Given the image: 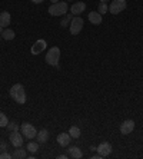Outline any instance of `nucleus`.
<instances>
[{"mask_svg": "<svg viewBox=\"0 0 143 159\" xmlns=\"http://www.w3.org/2000/svg\"><path fill=\"white\" fill-rule=\"evenodd\" d=\"M26 149L29 152H32V153H36V152L39 151V145H37L36 142H29L27 146H26Z\"/></svg>", "mask_w": 143, "mask_h": 159, "instance_id": "aec40b11", "label": "nucleus"}, {"mask_svg": "<svg viewBox=\"0 0 143 159\" xmlns=\"http://www.w3.org/2000/svg\"><path fill=\"white\" fill-rule=\"evenodd\" d=\"M20 130H22V135L27 139H32V138H36L37 136V130L32 123H23L20 126Z\"/></svg>", "mask_w": 143, "mask_h": 159, "instance_id": "20e7f679", "label": "nucleus"}, {"mask_svg": "<svg viewBox=\"0 0 143 159\" xmlns=\"http://www.w3.org/2000/svg\"><path fill=\"white\" fill-rule=\"evenodd\" d=\"M10 25V13L9 11H2L0 13V26L7 27Z\"/></svg>", "mask_w": 143, "mask_h": 159, "instance_id": "ddd939ff", "label": "nucleus"}, {"mask_svg": "<svg viewBox=\"0 0 143 159\" xmlns=\"http://www.w3.org/2000/svg\"><path fill=\"white\" fill-rule=\"evenodd\" d=\"M92 159H102V156H100L99 153H97V155H93V156H92Z\"/></svg>", "mask_w": 143, "mask_h": 159, "instance_id": "bb28decb", "label": "nucleus"}, {"mask_svg": "<svg viewBox=\"0 0 143 159\" xmlns=\"http://www.w3.org/2000/svg\"><path fill=\"white\" fill-rule=\"evenodd\" d=\"M66 11H67L66 2H57V3H53L49 7V15H51V16H62Z\"/></svg>", "mask_w": 143, "mask_h": 159, "instance_id": "7ed1b4c3", "label": "nucleus"}, {"mask_svg": "<svg viewBox=\"0 0 143 159\" xmlns=\"http://www.w3.org/2000/svg\"><path fill=\"white\" fill-rule=\"evenodd\" d=\"M23 135H22V132L19 133L17 130H13V132L10 133V143L15 146V148H20L23 145Z\"/></svg>", "mask_w": 143, "mask_h": 159, "instance_id": "0eeeda50", "label": "nucleus"}, {"mask_svg": "<svg viewBox=\"0 0 143 159\" xmlns=\"http://www.w3.org/2000/svg\"><path fill=\"white\" fill-rule=\"evenodd\" d=\"M97 10H99L100 15H105L106 11H109V6H107V3H102V2H100L99 9H97Z\"/></svg>", "mask_w": 143, "mask_h": 159, "instance_id": "4be33fe9", "label": "nucleus"}, {"mask_svg": "<svg viewBox=\"0 0 143 159\" xmlns=\"http://www.w3.org/2000/svg\"><path fill=\"white\" fill-rule=\"evenodd\" d=\"M67 152H69V156H70V158H74V159H80L82 156H83L82 151L77 148V146H70V148L67 149Z\"/></svg>", "mask_w": 143, "mask_h": 159, "instance_id": "2eb2a0df", "label": "nucleus"}, {"mask_svg": "<svg viewBox=\"0 0 143 159\" xmlns=\"http://www.w3.org/2000/svg\"><path fill=\"white\" fill-rule=\"evenodd\" d=\"M126 0H113L109 6V11L112 15H118L120 11H123L126 9Z\"/></svg>", "mask_w": 143, "mask_h": 159, "instance_id": "39448f33", "label": "nucleus"}, {"mask_svg": "<svg viewBox=\"0 0 143 159\" xmlns=\"http://www.w3.org/2000/svg\"><path fill=\"white\" fill-rule=\"evenodd\" d=\"M69 135L72 136V139H77V138H80V129L77 126H70Z\"/></svg>", "mask_w": 143, "mask_h": 159, "instance_id": "a211bd4d", "label": "nucleus"}, {"mask_svg": "<svg viewBox=\"0 0 143 159\" xmlns=\"http://www.w3.org/2000/svg\"><path fill=\"white\" fill-rule=\"evenodd\" d=\"M15 32H13V30H10V29H6L3 32V39L4 40H13V39H15Z\"/></svg>", "mask_w": 143, "mask_h": 159, "instance_id": "6ab92c4d", "label": "nucleus"}, {"mask_svg": "<svg viewBox=\"0 0 143 159\" xmlns=\"http://www.w3.org/2000/svg\"><path fill=\"white\" fill-rule=\"evenodd\" d=\"M51 3H57V2H59V0H50Z\"/></svg>", "mask_w": 143, "mask_h": 159, "instance_id": "c85d7f7f", "label": "nucleus"}, {"mask_svg": "<svg viewBox=\"0 0 143 159\" xmlns=\"http://www.w3.org/2000/svg\"><path fill=\"white\" fill-rule=\"evenodd\" d=\"M10 96H11V99H15V102H17V103H20V105L26 103V90H25V88H23V85L16 83L15 86H11Z\"/></svg>", "mask_w": 143, "mask_h": 159, "instance_id": "f257e3e1", "label": "nucleus"}, {"mask_svg": "<svg viewBox=\"0 0 143 159\" xmlns=\"http://www.w3.org/2000/svg\"><path fill=\"white\" fill-rule=\"evenodd\" d=\"M2 29H3V27H2V26H0V33H2Z\"/></svg>", "mask_w": 143, "mask_h": 159, "instance_id": "7c9ffc66", "label": "nucleus"}, {"mask_svg": "<svg viewBox=\"0 0 143 159\" xmlns=\"http://www.w3.org/2000/svg\"><path fill=\"white\" fill-rule=\"evenodd\" d=\"M59 59H60V49L57 46H53V48L49 49L47 55H46V63L50 65V66L59 67Z\"/></svg>", "mask_w": 143, "mask_h": 159, "instance_id": "f03ea898", "label": "nucleus"}, {"mask_svg": "<svg viewBox=\"0 0 143 159\" xmlns=\"http://www.w3.org/2000/svg\"><path fill=\"white\" fill-rule=\"evenodd\" d=\"M100 2H102V3H107V0H100Z\"/></svg>", "mask_w": 143, "mask_h": 159, "instance_id": "c756f323", "label": "nucleus"}, {"mask_svg": "<svg viewBox=\"0 0 143 159\" xmlns=\"http://www.w3.org/2000/svg\"><path fill=\"white\" fill-rule=\"evenodd\" d=\"M83 29V19L76 16L74 19H72V23H70V33L76 36V34L80 33V30Z\"/></svg>", "mask_w": 143, "mask_h": 159, "instance_id": "423d86ee", "label": "nucleus"}, {"mask_svg": "<svg viewBox=\"0 0 143 159\" xmlns=\"http://www.w3.org/2000/svg\"><path fill=\"white\" fill-rule=\"evenodd\" d=\"M89 20L93 25H100L102 23V15H100L99 11H90L89 13Z\"/></svg>", "mask_w": 143, "mask_h": 159, "instance_id": "4468645a", "label": "nucleus"}, {"mask_svg": "<svg viewBox=\"0 0 143 159\" xmlns=\"http://www.w3.org/2000/svg\"><path fill=\"white\" fill-rule=\"evenodd\" d=\"M27 149H15V152H13V158L16 159H23V158H27Z\"/></svg>", "mask_w": 143, "mask_h": 159, "instance_id": "f3484780", "label": "nucleus"}, {"mask_svg": "<svg viewBox=\"0 0 143 159\" xmlns=\"http://www.w3.org/2000/svg\"><path fill=\"white\" fill-rule=\"evenodd\" d=\"M67 22H69V17H67L66 20H63V22H62V26H63V27H65V26H67Z\"/></svg>", "mask_w": 143, "mask_h": 159, "instance_id": "393cba45", "label": "nucleus"}, {"mask_svg": "<svg viewBox=\"0 0 143 159\" xmlns=\"http://www.w3.org/2000/svg\"><path fill=\"white\" fill-rule=\"evenodd\" d=\"M44 49H46V42L37 40L36 43L33 44V48H32V53H33V55H39L40 52H43Z\"/></svg>", "mask_w": 143, "mask_h": 159, "instance_id": "f8f14e48", "label": "nucleus"}, {"mask_svg": "<svg viewBox=\"0 0 143 159\" xmlns=\"http://www.w3.org/2000/svg\"><path fill=\"white\" fill-rule=\"evenodd\" d=\"M32 2H33V3H36V4H39V3H43L44 0H32Z\"/></svg>", "mask_w": 143, "mask_h": 159, "instance_id": "cd10ccee", "label": "nucleus"}, {"mask_svg": "<svg viewBox=\"0 0 143 159\" xmlns=\"http://www.w3.org/2000/svg\"><path fill=\"white\" fill-rule=\"evenodd\" d=\"M70 141H72V136H70L69 133H60L59 136H57V143L60 145V146H63V148H66V146H69Z\"/></svg>", "mask_w": 143, "mask_h": 159, "instance_id": "9d476101", "label": "nucleus"}, {"mask_svg": "<svg viewBox=\"0 0 143 159\" xmlns=\"http://www.w3.org/2000/svg\"><path fill=\"white\" fill-rule=\"evenodd\" d=\"M84 9H86V4L83 2H77V3L72 4V15L74 16H79L80 13H83Z\"/></svg>", "mask_w": 143, "mask_h": 159, "instance_id": "9b49d317", "label": "nucleus"}, {"mask_svg": "<svg viewBox=\"0 0 143 159\" xmlns=\"http://www.w3.org/2000/svg\"><path fill=\"white\" fill-rule=\"evenodd\" d=\"M13 156L10 155V153H7V152H2L0 153V159H11Z\"/></svg>", "mask_w": 143, "mask_h": 159, "instance_id": "b1692460", "label": "nucleus"}, {"mask_svg": "<svg viewBox=\"0 0 143 159\" xmlns=\"http://www.w3.org/2000/svg\"><path fill=\"white\" fill-rule=\"evenodd\" d=\"M7 123H9L7 116L4 115L3 112H0V128H6V126H7Z\"/></svg>", "mask_w": 143, "mask_h": 159, "instance_id": "412c9836", "label": "nucleus"}, {"mask_svg": "<svg viewBox=\"0 0 143 159\" xmlns=\"http://www.w3.org/2000/svg\"><path fill=\"white\" fill-rule=\"evenodd\" d=\"M57 158L59 159H66V158H69V155H59Z\"/></svg>", "mask_w": 143, "mask_h": 159, "instance_id": "a878e982", "label": "nucleus"}, {"mask_svg": "<svg viewBox=\"0 0 143 159\" xmlns=\"http://www.w3.org/2000/svg\"><path fill=\"white\" fill-rule=\"evenodd\" d=\"M96 151H97V153H99L102 158H106V156H109L110 153H112V145H110L109 142H102V143L96 148Z\"/></svg>", "mask_w": 143, "mask_h": 159, "instance_id": "6e6552de", "label": "nucleus"}, {"mask_svg": "<svg viewBox=\"0 0 143 159\" xmlns=\"http://www.w3.org/2000/svg\"><path fill=\"white\" fill-rule=\"evenodd\" d=\"M133 129H135V122H133L132 119H127L125 122L120 125V132L123 135H129V133H132Z\"/></svg>", "mask_w": 143, "mask_h": 159, "instance_id": "1a4fd4ad", "label": "nucleus"}, {"mask_svg": "<svg viewBox=\"0 0 143 159\" xmlns=\"http://www.w3.org/2000/svg\"><path fill=\"white\" fill-rule=\"evenodd\" d=\"M49 139V132L47 129H42L37 132V143H44Z\"/></svg>", "mask_w": 143, "mask_h": 159, "instance_id": "dca6fc26", "label": "nucleus"}, {"mask_svg": "<svg viewBox=\"0 0 143 159\" xmlns=\"http://www.w3.org/2000/svg\"><path fill=\"white\" fill-rule=\"evenodd\" d=\"M10 132H13V130H17L19 129V126H17V123H15V122H9L7 123V126H6Z\"/></svg>", "mask_w": 143, "mask_h": 159, "instance_id": "5701e85b", "label": "nucleus"}]
</instances>
